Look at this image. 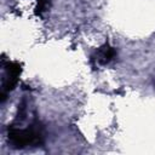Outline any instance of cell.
<instances>
[{
    "label": "cell",
    "mask_w": 155,
    "mask_h": 155,
    "mask_svg": "<svg viewBox=\"0 0 155 155\" xmlns=\"http://www.w3.org/2000/svg\"><path fill=\"white\" fill-rule=\"evenodd\" d=\"M7 138L10 144L16 149H23L27 147H38L44 143L42 131L39 125H31L27 128H18L10 126L7 131Z\"/></svg>",
    "instance_id": "cell-1"
},
{
    "label": "cell",
    "mask_w": 155,
    "mask_h": 155,
    "mask_svg": "<svg viewBox=\"0 0 155 155\" xmlns=\"http://www.w3.org/2000/svg\"><path fill=\"white\" fill-rule=\"evenodd\" d=\"M116 56V51L114 47H111L108 42L104 44L103 46H101L97 52H96V56H94V59L97 63L102 64V65H105L108 63H110Z\"/></svg>",
    "instance_id": "cell-3"
},
{
    "label": "cell",
    "mask_w": 155,
    "mask_h": 155,
    "mask_svg": "<svg viewBox=\"0 0 155 155\" xmlns=\"http://www.w3.org/2000/svg\"><path fill=\"white\" fill-rule=\"evenodd\" d=\"M48 7H50V0H36L35 12H36V15L40 16L44 12H46Z\"/></svg>",
    "instance_id": "cell-4"
},
{
    "label": "cell",
    "mask_w": 155,
    "mask_h": 155,
    "mask_svg": "<svg viewBox=\"0 0 155 155\" xmlns=\"http://www.w3.org/2000/svg\"><path fill=\"white\" fill-rule=\"evenodd\" d=\"M5 69V79L2 82V91H1V102L4 103L6 99V96L10 91H12L17 82L18 78L22 73V65L17 62H6L4 65Z\"/></svg>",
    "instance_id": "cell-2"
}]
</instances>
